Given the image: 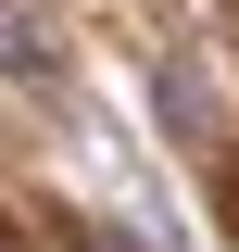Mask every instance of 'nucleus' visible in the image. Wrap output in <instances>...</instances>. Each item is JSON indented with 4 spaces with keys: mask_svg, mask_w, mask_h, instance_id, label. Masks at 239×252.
<instances>
[{
    "mask_svg": "<svg viewBox=\"0 0 239 252\" xmlns=\"http://www.w3.org/2000/svg\"><path fill=\"white\" fill-rule=\"evenodd\" d=\"M0 76H26V89H51V76H63V38H51L38 0H0Z\"/></svg>",
    "mask_w": 239,
    "mask_h": 252,
    "instance_id": "f257e3e1",
    "label": "nucleus"
},
{
    "mask_svg": "<svg viewBox=\"0 0 239 252\" xmlns=\"http://www.w3.org/2000/svg\"><path fill=\"white\" fill-rule=\"evenodd\" d=\"M76 252H139V240H126V227H76Z\"/></svg>",
    "mask_w": 239,
    "mask_h": 252,
    "instance_id": "f03ea898",
    "label": "nucleus"
}]
</instances>
